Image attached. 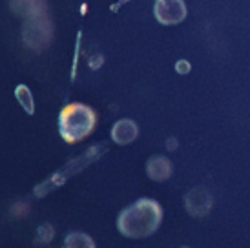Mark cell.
Listing matches in <instances>:
<instances>
[{
  "label": "cell",
  "instance_id": "cell-1",
  "mask_svg": "<svg viewBox=\"0 0 250 248\" xmlns=\"http://www.w3.org/2000/svg\"><path fill=\"white\" fill-rule=\"evenodd\" d=\"M163 221V208L153 199H139L126 207L117 219L119 232L130 239L152 235Z\"/></svg>",
  "mask_w": 250,
  "mask_h": 248
},
{
  "label": "cell",
  "instance_id": "cell-2",
  "mask_svg": "<svg viewBox=\"0 0 250 248\" xmlns=\"http://www.w3.org/2000/svg\"><path fill=\"white\" fill-rule=\"evenodd\" d=\"M97 115L90 106L81 103L68 104L59 117V131L66 143H79L88 137L91 130L95 128Z\"/></svg>",
  "mask_w": 250,
  "mask_h": 248
},
{
  "label": "cell",
  "instance_id": "cell-3",
  "mask_svg": "<svg viewBox=\"0 0 250 248\" xmlns=\"http://www.w3.org/2000/svg\"><path fill=\"white\" fill-rule=\"evenodd\" d=\"M153 11H155V19L165 26L179 24L187 17V6L183 0H157Z\"/></svg>",
  "mask_w": 250,
  "mask_h": 248
},
{
  "label": "cell",
  "instance_id": "cell-4",
  "mask_svg": "<svg viewBox=\"0 0 250 248\" xmlns=\"http://www.w3.org/2000/svg\"><path fill=\"white\" fill-rule=\"evenodd\" d=\"M26 41H28L29 46H33V48H44L49 41V26L48 24H44L42 26V17H35L33 22L26 26Z\"/></svg>",
  "mask_w": 250,
  "mask_h": 248
},
{
  "label": "cell",
  "instance_id": "cell-5",
  "mask_svg": "<svg viewBox=\"0 0 250 248\" xmlns=\"http://www.w3.org/2000/svg\"><path fill=\"white\" fill-rule=\"evenodd\" d=\"M137 137V126L133 121H128V119H123L119 121L113 130H111V139L117 143V145H128L132 143L133 139Z\"/></svg>",
  "mask_w": 250,
  "mask_h": 248
},
{
  "label": "cell",
  "instance_id": "cell-6",
  "mask_svg": "<svg viewBox=\"0 0 250 248\" xmlns=\"http://www.w3.org/2000/svg\"><path fill=\"white\" fill-rule=\"evenodd\" d=\"M148 175L153 181H165L172 173V165L167 157H152L148 161Z\"/></svg>",
  "mask_w": 250,
  "mask_h": 248
},
{
  "label": "cell",
  "instance_id": "cell-7",
  "mask_svg": "<svg viewBox=\"0 0 250 248\" xmlns=\"http://www.w3.org/2000/svg\"><path fill=\"white\" fill-rule=\"evenodd\" d=\"M62 248H95V243L91 241L90 235L83 232H71L66 235Z\"/></svg>",
  "mask_w": 250,
  "mask_h": 248
},
{
  "label": "cell",
  "instance_id": "cell-8",
  "mask_svg": "<svg viewBox=\"0 0 250 248\" xmlns=\"http://www.w3.org/2000/svg\"><path fill=\"white\" fill-rule=\"evenodd\" d=\"M15 95L19 99V103L22 104V108L28 111L29 115L35 111V104H33V97H31V91L28 90V86L21 84L17 90H15Z\"/></svg>",
  "mask_w": 250,
  "mask_h": 248
},
{
  "label": "cell",
  "instance_id": "cell-9",
  "mask_svg": "<svg viewBox=\"0 0 250 248\" xmlns=\"http://www.w3.org/2000/svg\"><path fill=\"white\" fill-rule=\"evenodd\" d=\"M177 69H179V73H187L188 69H190V64H187L185 61H181L179 64H177Z\"/></svg>",
  "mask_w": 250,
  "mask_h": 248
}]
</instances>
